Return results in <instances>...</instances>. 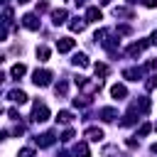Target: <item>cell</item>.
I'll return each instance as SVG.
<instances>
[{"label": "cell", "instance_id": "34", "mask_svg": "<svg viewBox=\"0 0 157 157\" xmlns=\"http://www.w3.org/2000/svg\"><path fill=\"white\" fill-rule=\"evenodd\" d=\"M59 157H69V155H66V152H61V155H59Z\"/></svg>", "mask_w": 157, "mask_h": 157}, {"label": "cell", "instance_id": "36", "mask_svg": "<svg viewBox=\"0 0 157 157\" xmlns=\"http://www.w3.org/2000/svg\"><path fill=\"white\" fill-rule=\"evenodd\" d=\"M155 130H157V125H155Z\"/></svg>", "mask_w": 157, "mask_h": 157}, {"label": "cell", "instance_id": "25", "mask_svg": "<svg viewBox=\"0 0 157 157\" xmlns=\"http://www.w3.org/2000/svg\"><path fill=\"white\" fill-rule=\"evenodd\" d=\"M54 91H56V96H64V93H66V83H64V81H59V83L54 86Z\"/></svg>", "mask_w": 157, "mask_h": 157}, {"label": "cell", "instance_id": "19", "mask_svg": "<svg viewBox=\"0 0 157 157\" xmlns=\"http://www.w3.org/2000/svg\"><path fill=\"white\" fill-rule=\"evenodd\" d=\"M113 15L115 17H132V10H128V7H113Z\"/></svg>", "mask_w": 157, "mask_h": 157}, {"label": "cell", "instance_id": "26", "mask_svg": "<svg viewBox=\"0 0 157 157\" xmlns=\"http://www.w3.org/2000/svg\"><path fill=\"white\" fill-rule=\"evenodd\" d=\"M71 137H74V130H64V135H61V142H71Z\"/></svg>", "mask_w": 157, "mask_h": 157}, {"label": "cell", "instance_id": "11", "mask_svg": "<svg viewBox=\"0 0 157 157\" xmlns=\"http://www.w3.org/2000/svg\"><path fill=\"white\" fill-rule=\"evenodd\" d=\"M110 96H113V98H118V101H120V98H125V96H128V88H125V86H123V83H115V86H113V88H110Z\"/></svg>", "mask_w": 157, "mask_h": 157}, {"label": "cell", "instance_id": "5", "mask_svg": "<svg viewBox=\"0 0 157 157\" xmlns=\"http://www.w3.org/2000/svg\"><path fill=\"white\" fill-rule=\"evenodd\" d=\"M22 25H25L27 29H32V32H37V29H39V20H37V15H34V12H27V15L22 17Z\"/></svg>", "mask_w": 157, "mask_h": 157}, {"label": "cell", "instance_id": "22", "mask_svg": "<svg viewBox=\"0 0 157 157\" xmlns=\"http://www.w3.org/2000/svg\"><path fill=\"white\" fill-rule=\"evenodd\" d=\"M145 88H147V91H155V88H157V74H152V76L147 78V83H145Z\"/></svg>", "mask_w": 157, "mask_h": 157}, {"label": "cell", "instance_id": "8", "mask_svg": "<svg viewBox=\"0 0 157 157\" xmlns=\"http://www.w3.org/2000/svg\"><path fill=\"white\" fill-rule=\"evenodd\" d=\"M86 22H88V20H83V17H74V20L69 22V29H71V32H83V29H86Z\"/></svg>", "mask_w": 157, "mask_h": 157}, {"label": "cell", "instance_id": "31", "mask_svg": "<svg viewBox=\"0 0 157 157\" xmlns=\"http://www.w3.org/2000/svg\"><path fill=\"white\" fill-rule=\"evenodd\" d=\"M128 147H137V140L135 137H128Z\"/></svg>", "mask_w": 157, "mask_h": 157}, {"label": "cell", "instance_id": "21", "mask_svg": "<svg viewBox=\"0 0 157 157\" xmlns=\"http://www.w3.org/2000/svg\"><path fill=\"white\" fill-rule=\"evenodd\" d=\"M37 59L39 61H47L49 59V47H37Z\"/></svg>", "mask_w": 157, "mask_h": 157}, {"label": "cell", "instance_id": "15", "mask_svg": "<svg viewBox=\"0 0 157 157\" xmlns=\"http://www.w3.org/2000/svg\"><path fill=\"white\" fill-rule=\"evenodd\" d=\"M25 74H27V66H25V64H15V66L10 69V76H12V78H22Z\"/></svg>", "mask_w": 157, "mask_h": 157}, {"label": "cell", "instance_id": "4", "mask_svg": "<svg viewBox=\"0 0 157 157\" xmlns=\"http://www.w3.org/2000/svg\"><path fill=\"white\" fill-rule=\"evenodd\" d=\"M74 47H76V39H71V37H61V39H56V52H61V54L71 52Z\"/></svg>", "mask_w": 157, "mask_h": 157}, {"label": "cell", "instance_id": "35", "mask_svg": "<svg viewBox=\"0 0 157 157\" xmlns=\"http://www.w3.org/2000/svg\"><path fill=\"white\" fill-rule=\"evenodd\" d=\"M17 2H29V0H17Z\"/></svg>", "mask_w": 157, "mask_h": 157}, {"label": "cell", "instance_id": "13", "mask_svg": "<svg viewBox=\"0 0 157 157\" xmlns=\"http://www.w3.org/2000/svg\"><path fill=\"white\" fill-rule=\"evenodd\" d=\"M101 118H103L105 123H113V120L118 118V110H115V108H101Z\"/></svg>", "mask_w": 157, "mask_h": 157}, {"label": "cell", "instance_id": "17", "mask_svg": "<svg viewBox=\"0 0 157 157\" xmlns=\"http://www.w3.org/2000/svg\"><path fill=\"white\" fill-rule=\"evenodd\" d=\"M123 76H125L128 81H137V78L142 76V71H140V69H125V71H123Z\"/></svg>", "mask_w": 157, "mask_h": 157}, {"label": "cell", "instance_id": "9", "mask_svg": "<svg viewBox=\"0 0 157 157\" xmlns=\"http://www.w3.org/2000/svg\"><path fill=\"white\" fill-rule=\"evenodd\" d=\"M86 20H88V22H101V20H103V12H101L98 7H88V10H86Z\"/></svg>", "mask_w": 157, "mask_h": 157}, {"label": "cell", "instance_id": "2", "mask_svg": "<svg viewBox=\"0 0 157 157\" xmlns=\"http://www.w3.org/2000/svg\"><path fill=\"white\" fill-rule=\"evenodd\" d=\"M49 118V108L44 105V103H34V108H32V120L34 123H44Z\"/></svg>", "mask_w": 157, "mask_h": 157}, {"label": "cell", "instance_id": "29", "mask_svg": "<svg viewBox=\"0 0 157 157\" xmlns=\"http://www.w3.org/2000/svg\"><path fill=\"white\" fill-rule=\"evenodd\" d=\"M7 115H10V118H12V120H17V118H20V113H17V110H15V108H10V110H7Z\"/></svg>", "mask_w": 157, "mask_h": 157}, {"label": "cell", "instance_id": "6", "mask_svg": "<svg viewBox=\"0 0 157 157\" xmlns=\"http://www.w3.org/2000/svg\"><path fill=\"white\" fill-rule=\"evenodd\" d=\"M54 140H56V137H54V132H44V135H37V137H34V142H37L39 147H52V145H54Z\"/></svg>", "mask_w": 157, "mask_h": 157}, {"label": "cell", "instance_id": "14", "mask_svg": "<svg viewBox=\"0 0 157 157\" xmlns=\"http://www.w3.org/2000/svg\"><path fill=\"white\" fill-rule=\"evenodd\" d=\"M71 64H74V66H78V69H86V66H88V56H86V54H74Z\"/></svg>", "mask_w": 157, "mask_h": 157}, {"label": "cell", "instance_id": "12", "mask_svg": "<svg viewBox=\"0 0 157 157\" xmlns=\"http://www.w3.org/2000/svg\"><path fill=\"white\" fill-rule=\"evenodd\" d=\"M10 98H12L15 103H20V105H22V103H27V93H25L22 88H15V91H10Z\"/></svg>", "mask_w": 157, "mask_h": 157}, {"label": "cell", "instance_id": "10", "mask_svg": "<svg viewBox=\"0 0 157 157\" xmlns=\"http://www.w3.org/2000/svg\"><path fill=\"white\" fill-rule=\"evenodd\" d=\"M66 17H69L66 10H54V12H52V22H54V25H64Z\"/></svg>", "mask_w": 157, "mask_h": 157}, {"label": "cell", "instance_id": "20", "mask_svg": "<svg viewBox=\"0 0 157 157\" xmlns=\"http://www.w3.org/2000/svg\"><path fill=\"white\" fill-rule=\"evenodd\" d=\"M76 155H81V157H91L88 145H86V142H78V145H76Z\"/></svg>", "mask_w": 157, "mask_h": 157}, {"label": "cell", "instance_id": "27", "mask_svg": "<svg viewBox=\"0 0 157 157\" xmlns=\"http://www.w3.org/2000/svg\"><path fill=\"white\" fill-rule=\"evenodd\" d=\"M115 32H118V34H130V32H132V29H130V27H128V25H120V27H118V29H115Z\"/></svg>", "mask_w": 157, "mask_h": 157}, {"label": "cell", "instance_id": "16", "mask_svg": "<svg viewBox=\"0 0 157 157\" xmlns=\"http://www.w3.org/2000/svg\"><path fill=\"white\" fill-rule=\"evenodd\" d=\"M93 71H96V76H98V78H103V76H108V74H110V69H108L105 64H101V61H96V64H93Z\"/></svg>", "mask_w": 157, "mask_h": 157}, {"label": "cell", "instance_id": "3", "mask_svg": "<svg viewBox=\"0 0 157 157\" xmlns=\"http://www.w3.org/2000/svg\"><path fill=\"white\" fill-rule=\"evenodd\" d=\"M150 44H152V42H147V39H142V42H135V44H130V47L125 49V54H128V56H140V54H142V52H145Z\"/></svg>", "mask_w": 157, "mask_h": 157}, {"label": "cell", "instance_id": "32", "mask_svg": "<svg viewBox=\"0 0 157 157\" xmlns=\"http://www.w3.org/2000/svg\"><path fill=\"white\" fill-rule=\"evenodd\" d=\"M150 42H152V44H157V29L152 32V37H150Z\"/></svg>", "mask_w": 157, "mask_h": 157}, {"label": "cell", "instance_id": "18", "mask_svg": "<svg viewBox=\"0 0 157 157\" xmlns=\"http://www.w3.org/2000/svg\"><path fill=\"white\" fill-rule=\"evenodd\" d=\"M74 120V115L69 113V110H59V115H56V123H64V125H69Z\"/></svg>", "mask_w": 157, "mask_h": 157}, {"label": "cell", "instance_id": "7", "mask_svg": "<svg viewBox=\"0 0 157 157\" xmlns=\"http://www.w3.org/2000/svg\"><path fill=\"white\" fill-rule=\"evenodd\" d=\"M103 137H105V135H103L101 128H88V130H86V140H88V142H101Z\"/></svg>", "mask_w": 157, "mask_h": 157}, {"label": "cell", "instance_id": "28", "mask_svg": "<svg viewBox=\"0 0 157 157\" xmlns=\"http://www.w3.org/2000/svg\"><path fill=\"white\" fill-rule=\"evenodd\" d=\"M47 10H49L47 2H37V15H39V12H47Z\"/></svg>", "mask_w": 157, "mask_h": 157}, {"label": "cell", "instance_id": "33", "mask_svg": "<svg viewBox=\"0 0 157 157\" xmlns=\"http://www.w3.org/2000/svg\"><path fill=\"white\" fill-rule=\"evenodd\" d=\"M101 2H103V5H110V2H113V0H101Z\"/></svg>", "mask_w": 157, "mask_h": 157}, {"label": "cell", "instance_id": "1", "mask_svg": "<svg viewBox=\"0 0 157 157\" xmlns=\"http://www.w3.org/2000/svg\"><path fill=\"white\" fill-rule=\"evenodd\" d=\"M32 81H34V86H49L52 83V71H47V69H37L34 74H32Z\"/></svg>", "mask_w": 157, "mask_h": 157}, {"label": "cell", "instance_id": "23", "mask_svg": "<svg viewBox=\"0 0 157 157\" xmlns=\"http://www.w3.org/2000/svg\"><path fill=\"white\" fill-rule=\"evenodd\" d=\"M150 130H152V125H150V123H145V125H140V130H137V135H135V137H145Z\"/></svg>", "mask_w": 157, "mask_h": 157}, {"label": "cell", "instance_id": "30", "mask_svg": "<svg viewBox=\"0 0 157 157\" xmlns=\"http://www.w3.org/2000/svg\"><path fill=\"white\" fill-rule=\"evenodd\" d=\"M145 7H157V0H142Z\"/></svg>", "mask_w": 157, "mask_h": 157}, {"label": "cell", "instance_id": "24", "mask_svg": "<svg viewBox=\"0 0 157 157\" xmlns=\"http://www.w3.org/2000/svg\"><path fill=\"white\" fill-rule=\"evenodd\" d=\"M17 157H34V150H32V147H22V150L17 152Z\"/></svg>", "mask_w": 157, "mask_h": 157}]
</instances>
